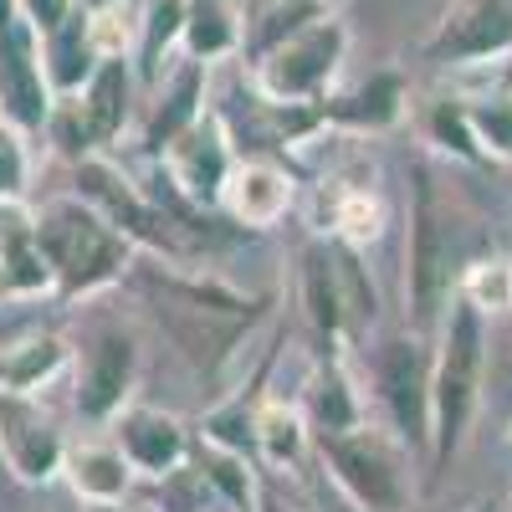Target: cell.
Returning <instances> with one entry per match:
<instances>
[{
	"label": "cell",
	"instance_id": "25",
	"mask_svg": "<svg viewBox=\"0 0 512 512\" xmlns=\"http://www.w3.org/2000/svg\"><path fill=\"white\" fill-rule=\"evenodd\" d=\"M41 41V72L52 82V98H77L88 88V77L98 72V52H93V36H88V6L77 0V11L47 31L36 36Z\"/></svg>",
	"mask_w": 512,
	"mask_h": 512
},
{
	"label": "cell",
	"instance_id": "31",
	"mask_svg": "<svg viewBox=\"0 0 512 512\" xmlns=\"http://www.w3.org/2000/svg\"><path fill=\"white\" fill-rule=\"evenodd\" d=\"M195 466H200L205 492L216 497L221 507L256 512V492H262V466H256V461L231 456V451H216V446H200L195 451Z\"/></svg>",
	"mask_w": 512,
	"mask_h": 512
},
{
	"label": "cell",
	"instance_id": "16",
	"mask_svg": "<svg viewBox=\"0 0 512 512\" xmlns=\"http://www.w3.org/2000/svg\"><path fill=\"white\" fill-rule=\"evenodd\" d=\"M297 200V175L272 159V154H246L236 159L231 180L221 190V216L236 226V231H272L277 221H287V210Z\"/></svg>",
	"mask_w": 512,
	"mask_h": 512
},
{
	"label": "cell",
	"instance_id": "2",
	"mask_svg": "<svg viewBox=\"0 0 512 512\" xmlns=\"http://www.w3.org/2000/svg\"><path fill=\"white\" fill-rule=\"evenodd\" d=\"M482 374H487V318L456 297L436 328V354H431V461H425L431 477H446L456 451L466 446V431H472L482 405Z\"/></svg>",
	"mask_w": 512,
	"mask_h": 512
},
{
	"label": "cell",
	"instance_id": "29",
	"mask_svg": "<svg viewBox=\"0 0 512 512\" xmlns=\"http://www.w3.org/2000/svg\"><path fill=\"white\" fill-rule=\"evenodd\" d=\"M180 52L190 62H200V67L236 57L241 52V11L231 6V0H190Z\"/></svg>",
	"mask_w": 512,
	"mask_h": 512
},
{
	"label": "cell",
	"instance_id": "23",
	"mask_svg": "<svg viewBox=\"0 0 512 512\" xmlns=\"http://www.w3.org/2000/svg\"><path fill=\"white\" fill-rule=\"evenodd\" d=\"M62 482L72 487V497L82 507H123L128 492H134V466L113 446V436L108 441H77V446H67Z\"/></svg>",
	"mask_w": 512,
	"mask_h": 512
},
{
	"label": "cell",
	"instance_id": "10",
	"mask_svg": "<svg viewBox=\"0 0 512 512\" xmlns=\"http://www.w3.org/2000/svg\"><path fill=\"white\" fill-rule=\"evenodd\" d=\"M313 226L323 241H344V246H374L390 226V200L379 190V175L369 159H344L333 164L323 185H318V205H313Z\"/></svg>",
	"mask_w": 512,
	"mask_h": 512
},
{
	"label": "cell",
	"instance_id": "9",
	"mask_svg": "<svg viewBox=\"0 0 512 512\" xmlns=\"http://www.w3.org/2000/svg\"><path fill=\"white\" fill-rule=\"evenodd\" d=\"M77 369H72V410L77 420L88 425H113L123 405H134V390H139V338L108 323V328H93L82 338V349H72Z\"/></svg>",
	"mask_w": 512,
	"mask_h": 512
},
{
	"label": "cell",
	"instance_id": "30",
	"mask_svg": "<svg viewBox=\"0 0 512 512\" xmlns=\"http://www.w3.org/2000/svg\"><path fill=\"white\" fill-rule=\"evenodd\" d=\"M333 246V267H338V297H344V323H349V349L369 344V328L379 323V287L364 267V251L328 241Z\"/></svg>",
	"mask_w": 512,
	"mask_h": 512
},
{
	"label": "cell",
	"instance_id": "36",
	"mask_svg": "<svg viewBox=\"0 0 512 512\" xmlns=\"http://www.w3.org/2000/svg\"><path fill=\"white\" fill-rule=\"evenodd\" d=\"M26 180H31L26 139L11 123H0V200H26Z\"/></svg>",
	"mask_w": 512,
	"mask_h": 512
},
{
	"label": "cell",
	"instance_id": "12",
	"mask_svg": "<svg viewBox=\"0 0 512 512\" xmlns=\"http://www.w3.org/2000/svg\"><path fill=\"white\" fill-rule=\"evenodd\" d=\"M0 461L21 487H47L62 477L67 436L36 405V395H0Z\"/></svg>",
	"mask_w": 512,
	"mask_h": 512
},
{
	"label": "cell",
	"instance_id": "42",
	"mask_svg": "<svg viewBox=\"0 0 512 512\" xmlns=\"http://www.w3.org/2000/svg\"><path fill=\"white\" fill-rule=\"evenodd\" d=\"M82 512H123V507H82Z\"/></svg>",
	"mask_w": 512,
	"mask_h": 512
},
{
	"label": "cell",
	"instance_id": "17",
	"mask_svg": "<svg viewBox=\"0 0 512 512\" xmlns=\"http://www.w3.org/2000/svg\"><path fill=\"white\" fill-rule=\"evenodd\" d=\"M205 72L210 67H200V62H190L185 52L164 67V77L149 88V118H144V134H139V144H144V154L149 159H159L169 144H175L190 123H200L205 118Z\"/></svg>",
	"mask_w": 512,
	"mask_h": 512
},
{
	"label": "cell",
	"instance_id": "33",
	"mask_svg": "<svg viewBox=\"0 0 512 512\" xmlns=\"http://www.w3.org/2000/svg\"><path fill=\"white\" fill-rule=\"evenodd\" d=\"M88 6V36L93 52L103 57H128L139 52V6H123V0H82Z\"/></svg>",
	"mask_w": 512,
	"mask_h": 512
},
{
	"label": "cell",
	"instance_id": "6",
	"mask_svg": "<svg viewBox=\"0 0 512 512\" xmlns=\"http://www.w3.org/2000/svg\"><path fill=\"white\" fill-rule=\"evenodd\" d=\"M425 349L431 338H420L415 328L379 333L374 344H364V374L379 405V425H390L415 461H431V354Z\"/></svg>",
	"mask_w": 512,
	"mask_h": 512
},
{
	"label": "cell",
	"instance_id": "24",
	"mask_svg": "<svg viewBox=\"0 0 512 512\" xmlns=\"http://www.w3.org/2000/svg\"><path fill=\"white\" fill-rule=\"evenodd\" d=\"M72 364V344L57 328H26L0 344V395H36Z\"/></svg>",
	"mask_w": 512,
	"mask_h": 512
},
{
	"label": "cell",
	"instance_id": "38",
	"mask_svg": "<svg viewBox=\"0 0 512 512\" xmlns=\"http://www.w3.org/2000/svg\"><path fill=\"white\" fill-rule=\"evenodd\" d=\"M256 512H303V507H287V502L277 497V487L267 482V472H262V492H256Z\"/></svg>",
	"mask_w": 512,
	"mask_h": 512
},
{
	"label": "cell",
	"instance_id": "32",
	"mask_svg": "<svg viewBox=\"0 0 512 512\" xmlns=\"http://www.w3.org/2000/svg\"><path fill=\"white\" fill-rule=\"evenodd\" d=\"M456 297L466 308H477L482 318L512 313V256H477L456 272Z\"/></svg>",
	"mask_w": 512,
	"mask_h": 512
},
{
	"label": "cell",
	"instance_id": "22",
	"mask_svg": "<svg viewBox=\"0 0 512 512\" xmlns=\"http://www.w3.org/2000/svg\"><path fill=\"white\" fill-rule=\"evenodd\" d=\"M297 410H303L313 441L338 436V431H354V425L369 420L364 395H359V384H354V374L344 364V349H338V354H318V364H313V374L303 384V405H297Z\"/></svg>",
	"mask_w": 512,
	"mask_h": 512
},
{
	"label": "cell",
	"instance_id": "4",
	"mask_svg": "<svg viewBox=\"0 0 512 512\" xmlns=\"http://www.w3.org/2000/svg\"><path fill=\"white\" fill-rule=\"evenodd\" d=\"M36 231H41V251L52 262V277H57V303H82V297H93L103 287H118L139 256L77 195H57L41 205Z\"/></svg>",
	"mask_w": 512,
	"mask_h": 512
},
{
	"label": "cell",
	"instance_id": "1",
	"mask_svg": "<svg viewBox=\"0 0 512 512\" xmlns=\"http://www.w3.org/2000/svg\"><path fill=\"white\" fill-rule=\"evenodd\" d=\"M134 287V297L144 303V313L159 323V333L169 338V349L185 359L190 374L210 379L221 374L256 333V323L267 318V297H251L241 287H231L226 277H210L195 267H169V262H139L123 277Z\"/></svg>",
	"mask_w": 512,
	"mask_h": 512
},
{
	"label": "cell",
	"instance_id": "26",
	"mask_svg": "<svg viewBox=\"0 0 512 512\" xmlns=\"http://www.w3.org/2000/svg\"><path fill=\"white\" fill-rule=\"evenodd\" d=\"M333 6L323 0H256V6L241 16V62L256 67L267 52H277L287 36H297L303 26H313L318 16H328Z\"/></svg>",
	"mask_w": 512,
	"mask_h": 512
},
{
	"label": "cell",
	"instance_id": "20",
	"mask_svg": "<svg viewBox=\"0 0 512 512\" xmlns=\"http://www.w3.org/2000/svg\"><path fill=\"white\" fill-rule=\"evenodd\" d=\"M0 272H6L11 303H36V297H57L52 262L41 251L36 210L26 200H0Z\"/></svg>",
	"mask_w": 512,
	"mask_h": 512
},
{
	"label": "cell",
	"instance_id": "43",
	"mask_svg": "<svg viewBox=\"0 0 512 512\" xmlns=\"http://www.w3.org/2000/svg\"><path fill=\"white\" fill-rule=\"evenodd\" d=\"M123 6H139V0H123Z\"/></svg>",
	"mask_w": 512,
	"mask_h": 512
},
{
	"label": "cell",
	"instance_id": "19",
	"mask_svg": "<svg viewBox=\"0 0 512 512\" xmlns=\"http://www.w3.org/2000/svg\"><path fill=\"white\" fill-rule=\"evenodd\" d=\"M297 313H303L308 333L318 338V354L349 349V323H344V297H338V267L333 246L313 236L297 251Z\"/></svg>",
	"mask_w": 512,
	"mask_h": 512
},
{
	"label": "cell",
	"instance_id": "21",
	"mask_svg": "<svg viewBox=\"0 0 512 512\" xmlns=\"http://www.w3.org/2000/svg\"><path fill=\"white\" fill-rule=\"evenodd\" d=\"M323 128H344V134H390V128L410 113V82L384 67L374 77H364L349 93H328L318 103Z\"/></svg>",
	"mask_w": 512,
	"mask_h": 512
},
{
	"label": "cell",
	"instance_id": "3",
	"mask_svg": "<svg viewBox=\"0 0 512 512\" xmlns=\"http://www.w3.org/2000/svg\"><path fill=\"white\" fill-rule=\"evenodd\" d=\"M456 210L441 195L431 164L410 169V246H405V313L420 338H436L456 303Z\"/></svg>",
	"mask_w": 512,
	"mask_h": 512
},
{
	"label": "cell",
	"instance_id": "41",
	"mask_svg": "<svg viewBox=\"0 0 512 512\" xmlns=\"http://www.w3.org/2000/svg\"><path fill=\"white\" fill-rule=\"evenodd\" d=\"M466 512H492V507H487V502H472V507H466Z\"/></svg>",
	"mask_w": 512,
	"mask_h": 512
},
{
	"label": "cell",
	"instance_id": "35",
	"mask_svg": "<svg viewBox=\"0 0 512 512\" xmlns=\"http://www.w3.org/2000/svg\"><path fill=\"white\" fill-rule=\"evenodd\" d=\"M466 113H472L482 154L512 159V93H477V98H466Z\"/></svg>",
	"mask_w": 512,
	"mask_h": 512
},
{
	"label": "cell",
	"instance_id": "13",
	"mask_svg": "<svg viewBox=\"0 0 512 512\" xmlns=\"http://www.w3.org/2000/svg\"><path fill=\"white\" fill-rule=\"evenodd\" d=\"M52 108H57V98H52L47 72H41V41L26 21H16L0 36V123H11L31 144L47 134Z\"/></svg>",
	"mask_w": 512,
	"mask_h": 512
},
{
	"label": "cell",
	"instance_id": "27",
	"mask_svg": "<svg viewBox=\"0 0 512 512\" xmlns=\"http://www.w3.org/2000/svg\"><path fill=\"white\" fill-rule=\"evenodd\" d=\"M308 441H313V431H308L303 410L287 405L282 395H262V405H256V466L267 477L292 472V466H303Z\"/></svg>",
	"mask_w": 512,
	"mask_h": 512
},
{
	"label": "cell",
	"instance_id": "8",
	"mask_svg": "<svg viewBox=\"0 0 512 512\" xmlns=\"http://www.w3.org/2000/svg\"><path fill=\"white\" fill-rule=\"evenodd\" d=\"M349 57V26L344 16H318L313 26H303L297 36H287L277 52H267L251 67V88L267 103H287V108H308L323 103L333 77L344 72Z\"/></svg>",
	"mask_w": 512,
	"mask_h": 512
},
{
	"label": "cell",
	"instance_id": "5",
	"mask_svg": "<svg viewBox=\"0 0 512 512\" xmlns=\"http://www.w3.org/2000/svg\"><path fill=\"white\" fill-rule=\"evenodd\" d=\"M72 195L88 200L128 246L144 251V256H154V262H169V267H195V262H205V256L195 251V241L144 195V185L128 175L118 159L88 154L82 164H72Z\"/></svg>",
	"mask_w": 512,
	"mask_h": 512
},
{
	"label": "cell",
	"instance_id": "18",
	"mask_svg": "<svg viewBox=\"0 0 512 512\" xmlns=\"http://www.w3.org/2000/svg\"><path fill=\"white\" fill-rule=\"evenodd\" d=\"M139 72L128 57H103L98 72L88 77V88H82L72 98L82 128H88V144L93 154H108L123 134H128V123H134V103H139Z\"/></svg>",
	"mask_w": 512,
	"mask_h": 512
},
{
	"label": "cell",
	"instance_id": "37",
	"mask_svg": "<svg viewBox=\"0 0 512 512\" xmlns=\"http://www.w3.org/2000/svg\"><path fill=\"white\" fill-rule=\"evenodd\" d=\"M21 6V21L36 31V36H47V31H57L72 11H77V0H16Z\"/></svg>",
	"mask_w": 512,
	"mask_h": 512
},
{
	"label": "cell",
	"instance_id": "11",
	"mask_svg": "<svg viewBox=\"0 0 512 512\" xmlns=\"http://www.w3.org/2000/svg\"><path fill=\"white\" fill-rule=\"evenodd\" d=\"M169 185H175L190 205L200 210H221V190L231 180V169H236V139H231V128L216 108H205L200 123H190L185 134L169 144L159 159H154Z\"/></svg>",
	"mask_w": 512,
	"mask_h": 512
},
{
	"label": "cell",
	"instance_id": "34",
	"mask_svg": "<svg viewBox=\"0 0 512 512\" xmlns=\"http://www.w3.org/2000/svg\"><path fill=\"white\" fill-rule=\"evenodd\" d=\"M425 139H431L441 154L461 159V164H482V144H477V128H472V113H466L461 98H441L425 108Z\"/></svg>",
	"mask_w": 512,
	"mask_h": 512
},
{
	"label": "cell",
	"instance_id": "14",
	"mask_svg": "<svg viewBox=\"0 0 512 512\" xmlns=\"http://www.w3.org/2000/svg\"><path fill=\"white\" fill-rule=\"evenodd\" d=\"M113 446L128 456V466H134V477H149V482H169L180 477L190 456H195V436L190 425L180 415H169L159 405H123L118 420L108 425Z\"/></svg>",
	"mask_w": 512,
	"mask_h": 512
},
{
	"label": "cell",
	"instance_id": "45",
	"mask_svg": "<svg viewBox=\"0 0 512 512\" xmlns=\"http://www.w3.org/2000/svg\"><path fill=\"white\" fill-rule=\"evenodd\" d=\"M507 436H512V431H507Z\"/></svg>",
	"mask_w": 512,
	"mask_h": 512
},
{
	"label": "cell",
	"instance_id": "39",
	"mask_svg": "<svg viewBox=\"0 0 512 512\" xmlns=\"http://www.w3.org/2000/svg\"><path fill=\"white\" fill-rule=\"evenodd\" d=\"M16 21H21V6H16V0H0V36H6Z\"/></svg>",
	"mask_w": 512,
	"mask_h": 512
},
{
	"label": "cell",
	"instance_id": "40",
	"mask_svg": "<svg viewBox=\"0 0 512 512\" xmlns=\"http://www.w3.org/2000/svg\"><path fill=\"white\" fill-rule=\"evenodd\" d=\"M0 303H11V292H6V272H0Z\"/></svg>",
	"mask_w": 512,
	"mask_h": 512
},
{
	"label": "cell",
	"instance_id": "7",
	"mask_svg": "<svg viewBox=\"0 0 512 512\" xmlns=\"http://www.w3.org/2000/svg\"><path fill=\"white\" fill-rule=\"evenodd\" d=\"M318 461L328 466L333 487L359 512H410L415 502V456L395 441L390 425L364 420L354 431L318 441Z\"/></svg>",
	"mask_w": 512,
	"mask_h": 512
},
{
	"label": "cell",
	"instance_id": "15",
	"mask_svg": "<svg viewBox=\"0 0 512 512\" xmlns=\"http://www.w3.org/2000/svg\"><path fill=\"white\" fill-rule=\"evenodd\" d=\"M512 52V0H451L425 57L441 67H477Z\"/></svg>",
	"mask_w": 512,
	"mask_h": 512
},
{
	"label": "cell",
	"instance_id": "28",
	"mask_svg": "<svg viewBox=\"0 0 512 512\" xmlns=\"http://www.w3.org/2000/svg\"><path fill=\"white\" fill-rule=\"evenodd\" d=\"M185 6H190V0H139V52H134V72H139V88H144V93L164 77V67L180 57Z\"/></svg>",
	"mask_w": 512,
	"mask_h": 512
},
{
	"label": "cell",
	"instance_id": "44",
	"mask_svg": "<svg viewBox=\"0 0 512 512\" xmlns=\"http://www.w3.org/2000/svg\"><path fill=\"white\" fill-rule=\"evenodd\" d=\"M323 6H333V0H323Z\"/></svg>",
	"mask_w": 512,
	"mask_h": 512
}]
</instances>
